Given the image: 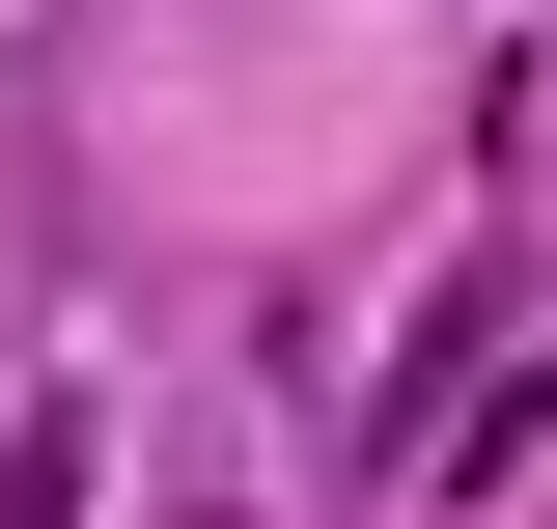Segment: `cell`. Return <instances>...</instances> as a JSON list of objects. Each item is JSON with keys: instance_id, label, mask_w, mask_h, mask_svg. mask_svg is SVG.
<instances>
[{"instance_id": "cell-1", "label": "cell", "mask_w": 557, "mask_h": 529, "mask_svg": "<svg viewBox=\"0 0 557 529\" xmlns=\"http://www.w3.org/2000/svg\"><path fill=\"white\" fill-rule=\"evenodd\" d=\"M0 529H84V418H28V446H0Z\"/></svg>"}]
</instances>
